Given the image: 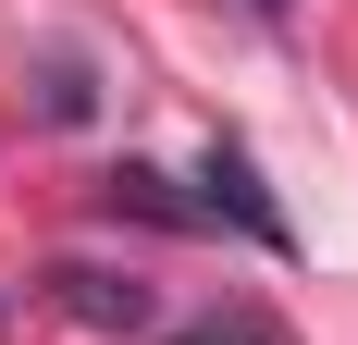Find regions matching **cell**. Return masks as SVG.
Listing matches in <instances>:
<instances>
[{
    "label": "cell",
    "mask_w": 358,
    "mask_h": 345,
    "mask_svg": "<svg viewBox=\"0 0 358 345\" xmlns=\"http://www.w3.org/2000/svg\"><path fill=\"white\" fill-rule=\"evenodd\" d=\"M50 309L87 321V333H161V284L99 272V259H50Z\"/></svg>",
    "instance_id": "cell-1"
},
{
    "label": "cell",
    "mask_w": 358,
    "mask_h": 345,
    "mask_svg": "<svg viewBox=\"0 0 358 345\" xmlns=\"http://www.w3.org/2000/svg\"><path fill=\"white\" fill-rule=\"evenodd\" d=\"M198 222H235V235H259V247H296V222L259 198V161H248V148H210V161H198Z\"/></svg>",
    "instance_id": "cell-2"
},
{
    "label": "cell",
    "mask_w": 358,
    "mask_h": 345,
    "mask_svg": "<svg viewBox=\"0 0 358 345\" xmlns=\"http://www.w3.org/2000/svg\"><path fill=\"white\" fill-rule=\"evenodd\" d=\"M111 210H136V222H173V235L198 222V198H173V172H148V161H124V172H111Z\"/></svg>",
    "instance_id": "cell-3"
},
{
    "label": "cell",
    "mask_w": 358,
    "mask_h": 345,
    "mask_svg": "<svg viewBox=\"0 0 358 345\" xmlns=\"http://www.w3.org/2000/svg\"><path fill=\"white\" fill-rule=\"evenodd\" d=\"M87 99H99V87H87V62H50V87H37V111H50V124H87Z\"/></svg>",
    "instance_id": "cell-4"
},
{
    "label": "cell",
    "mask_w": 358,
    "mask_h": 345,
    "mask_svg": "<svg viewBox=\"0 0 358 345\" xmlns=\"http://www.w3.org/2000/svg\"><path fill=\"white\" fill-rule=\"evenodd\" d=\"M173 345H285L272 321H210V333H173Z\"/></svg>",
    "instance_id": "cell-5"
},
{
    "label": "cell",
    "mask_w": 358,
    "mask_h": 345,
    "mask_svg": "<svg viewBox=\"0 0 358 345\" xmlns=\"http://www.w3.org/2000/svg\"><path fill=\"white\" fill-rule=\"evenodd\" d=\"M248 13H285V0H248Z\"/></svg>",
    "instance_id": "cell-6"
}]
</instances>
